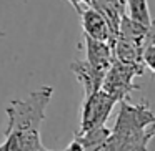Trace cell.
Returning a JSON list of instances; mask_svg holds the SVG:
<instances>
[{
	"instance_id": "cell-1",
	"label": "cell",
	"mask_w": 155,
	"mask_h": 151,
	"mask_svg": "<svg viewBox=\"0 0 155 151\" xmlns=\"http://www.w3.org/2000/svg\"><path fill=\"white\" fill-rule=\"evenodd\" d=\"M54 96L52 87H40L28 93L25 98L8 101L5 106L7 126L5 133H40V126L45 120V111Z\"/></svg>"
},
{
	"instance_id": "cell-2",
	"label": "cell",
	"mask_w": 155,
	"mask_h": 151,
	"mask_svg": "<svg viewBox=\"0 0 155 151\" xmlns=\"http://www.w3.org/2000/svg\"><path fill=\"white\" fill-rule=\"evenodd\" d=\"M145 71L143 67H134V65H125L114 60L110 68L107 70L104 80L100 83V90L112 95L117 101L128 100V95L134 90H138V85L134 81L135 77H140Z\"/></svg>"
},
{
	"instance_id": "cell-3",
	"label": "cell",
	"mask_w": 155,
	"mask_h": 151,
	"mask_svg": "<svg viewBox=\"0 0 155 151\" xmlns=\"http://www.w3.org/2000/svg\"><path fill=\"white\" fill-rule=\"evenodd\" d=\"M115 103H118V101L112 95L100 90V88L97 91H94V93L84 96L78 131H87V130H92V128L105 126Z\"/></svg>"
},
{
	"instance_id": "cell-4",
	"label": "cell",
	"mask_w": 155,
	"mask_h": 151,
	"mask_svg": "<svg viewBox=\"0 0 155 151\" xmlns=\"http://www.w3.org/2000/svg\"><path fill=\"white\" fill-rule=\"evenodd\" d=\"M117 118L112 130H142L155 124V115L147 103H130L120 100Z\"/></svg>"
},
{
	"instance_id": "cell-5",
	"label": "cell",
	"mask_w": 155,
	"mask_h": 151,
	"mask_svg": "<svg viewBox=\"0 0 155 151\" xmlns=\"http://www.w3.org/2000/svg\"><path fill=\"white\" fill-rule=\"evenodd\" d=\"M80 15L82 20V30H84V37L94 38V40L107 42V43H114V40L117 38L115 32L112 30V27L108 25L107 18L100 14L98 10H95L90 5H85L77 12Z\"/></svg>"
},
{
	"instance_id": "cell-6",
	"label": "cell",
	"mask_w": 155,
	"mask_h": 151,
	"mask_svg": "<svg viewBox=\"0 0 155 151\" xmlns=\"http://www.w3.org/2000/svg\"><path fill=\"white\" fill-rule=\"evenodd\" d=\"M70 70L74 71V75L77 77L78 83L82 85V88H84V96L97 91L98 88H100V83H102V80H104V77H105V75H102L100 71L95 70L85 58L84 60L72 61Z\"/></svg>"
},
{
	"instance_id": "cell-7",
	"label": "cell",
	"mask_w": 155,
	"mask_h": 151,
	"mask_svg": "<svg viewBox=\"0 0 155 151\" xmlns=\"http://www.w3.org/2000/svg\"><path fill=\"white\" fill-rule=\"evenodd\" d=\"M4 151H42L40 133H5V141L2 143Z\"/></svg>"
},
{
	"instance_id": "cell-8",
	"label": "cell",
	"mask_w": 155,
	"mask_h": 151,
	"mask_svg": "<svg viewBox=\"0 0 155 151\" xmlns=\"http://www.w3.org/2000/svg\"><path fill=\"white\" fill-rule=\"evenodd\" d=\"M140 47L142 43L127 40L117 35V38L112 43V52H114V60L120 61L125 65H134V67H143L140 60ZM145 68V67H143Z\"/></svg>"
},
{
	"instance_id": "cell-9",
	"label": "cell",
	"mask_w": 155,
	"mask_h": 151,
	"mask_svg": "<svg viewBox=\"0 0 155 151\" xmlns=\"http://www.w3.org/2000/svg\"><path fill=\"white\" fill-rule=\"evenodd\" d=\"M108 134H110V128L98 126V128H92V130H87V131H75L74 138L82 144L84 151H92L95 148H98L100 144H104L107 141Z\"/></svg>"
},
{
	"instance_id": "cell-10",
	"label": "cell",
	"mask_w": 155,
	"mask_h": 151,
	"mask_svg": "<svg viewBox=\"0 0 155 151\" xmlns=\"http://www.w3.org/2000/svg\"><path fill=\"white\" fill-rule=\"evenodd\" d=\"M152 27V25H150ZM150 27H145V25L138 24V22H134L124 15L118 22V28H117V35L122 38H127V40H132V42H137V43H142L143 38L147 37Z\"/></svg>"
},
{
	"instance_id": "cell-11",
	"label": "cell",
	"mask_w": 155,
	"mask_h": 151,
	"mask_svg": "<svg viewBox=\"0 0 155 151\" xmlns=\"http://www.w3.org/2000/svg\"><path fill=\"white\" fill-rule=\"evenodd\" d=\"M125 15L130 20L138 22V24L145 25V27L153 25L147 0H125Z\"/></svg>"
},
{
	"instance_id": "cell-12",
	"label": "cell",
	"mask_w": 155,
	"mask_h": 151,
	"mask_svg": "<svg viewBox=\"0 0 155 151\" xmlns=\"http://www.w3.org/2000/svg\"><path fill=\"white\" fill-rule=\"evenodd\" d=\"M155 42H153V25L150 27L147 37L143 38L142 42V47H140V60H142V65L147 68L150 73L155 71Z\"/></svg>"
},
{
	"instance_id": "cell-13",
	"label": "cell",
	"mask_w": 155,
	"mask_h": 151,
	"mask_svg": "<svg viewBox=\"0 0 155 151\" xmlns=\"http://www.w3.org/2000/svg\"><path fill=\"white\" fill-rule=\"evenodd\" d=\"M67 2H68V4H70L77 12L80 10L82 7H85V5H90V0H67Z\"/></svg>"
},
{
	"instance_id": "cell-14",
	"label": "cell",
	"mask_w": 155,
	"mask_h": 151,
	"mask_svg": "<svg viewBox=\"0 0 155 151\" xmlns=\"http://www.w3.org/2000/svg\"><path fill=\"white\" fill-rule=\"evenodd\" d=\"M64 151H84V148H82V144H80V143H78V141L74 138V141H72V143L68 144V146L65 148Z\"/></svg>"
},
{
	"instance_id": "cell-15",
	"label": "cell",
	"mask_w": 155,
	"mask_h": 151,
	"mask_svg": "<svg viewBox=\"0 0 155 151\" xmlns=\"http://www.w3.org/2000/svg\"><path fill=\"white\" fill-rule=\"evenodd\" d=\"M92 151H108V146H107V141H105L104 144H100L98 148H95V149H92Z\"/></svg>"
},
{
	"instance_id": "cell-16",
	"label": "cell",
	"mask_w": 155,
	"mask_h": 151,
	"mask_svg": "<svg viewBox=\"0 0 155 151\" xmlns=\"http://www.w3.org/2000/svg\"><path fill=\"white\" fill-rule=\"evenodd\" d=\"M2 37H5V32H2V30H0V38H2Z\"/></svg>"
},
{
	"instance_id": "cell-17",
	"label": "cell",
	"mask_w": 155,
	"mask_h": 151,
	"mask_svg": "<svg viewBox=\"0 0 155 151\" xmlns=\"http://www.w3.org/2000/svg\"><path fill=\"white\" fill-rule=\"evenodd\" d=\"M42 151H52V149H47V148H44V149H42Z\"/></svg>"
},
{
	"instance_id": "cell-18",
	"label": "cell",
	"mask_w": 155,
	"mask_h": 151,
	"mask_svg": "<svg viewBox=\"0 0 155 151\" xmlns=\"http://www.w3.org/2000/svg\"><path fill=\"white\" fill-rule=\"evenodd\" d=\"M0 151H4V149H2V144H0Z\"/></svg>"
}]
</instances>
